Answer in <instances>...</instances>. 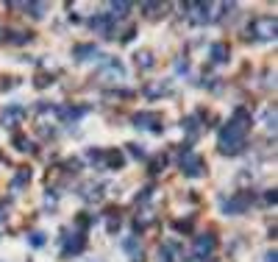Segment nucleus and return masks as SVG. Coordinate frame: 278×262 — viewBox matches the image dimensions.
I'll use <instances>...</instances> for the list:
<instances>
[{
	"label": "nucleus",
	"instance_id": "6ab92c4d",
	"mask_svg": "<svg viewBox=\"0 0 278 262\" xmlns=\"http://www.w3.org/2000/svg\"><path fill=\"white\" fill-rule=\"evenodd\" d=\"M134 6L131 3H111V11H109V17L111 20H122V17L128 14V11H131Z\"/></svg>",
	"mask_w": 278,
	"mask_h": 262
},
{
	"label": "nucleus",
	"instance_id": "c756f323",
	"mask_svg": "<svg viewBox=\"0 0 278 262\" xmlns=\"http://www.w3.org/2000/svg\"><path fill=\"white\" fill-rule=\"evenodd\" d=\"M47 84H53V75H37V87H47Z\"/></svg>",
	"mask_w": 278,
	"mask_h": 262
},
{
	"label": "nucleus",
	"instance_id": "1a4fd4ad",
	"mask_svg": "<svg viewBox=\"0 0 278 262\" xmlns=\"http://www.w3.org/2000/svg\"><path fill=\"white\" fill-rule=\"evenodd\" d=\"M25 106H20V103H11V106H6L3 109V115H0V120H3V126H17V123H22L25 120Z\"/></svg>",
	"mask_w": 278,
	"mask_h": 262
},
{
	"label": "nucleus",
	"instance_id": "a211bd4d",
	"mask_svg": "<svg viewBox=\"0 0 278 262\" xmlns=\"http://www.w3.org/2000/svg\"><path fill=\"white\" fill-rule=\"evenodd\" d=\"M22 9H25V14H31L34 20H42L45 11H47V6L45 3H22Z\"/></svg>",
	"mask_w": 278,
	"mask_h": 262
},
{
	"label": "nucleus",
	"instance_id": "2eb2a0df",
	"mask_svg": "<svg viewBox=\"0 0 278 262\" xmlns=\"http://www.w3.org/2000/svg\"><path fill=\"white\" fill-rule=\"evenodd\" d=\"M78 195H81V198H86V201H100V198H103V187H100V184H98V187H95V184H86V187L78 190Z\"/></svg>",
	"mask_w": 278,
	"mask_h": 262
},
{
	"label": "nucleus",
	"instance_id": "ddd939ff",
	"mask_svg": "<svg viewBox=\"0 0 278 262\" xmlns=\"http://www.w3.org/2000/svg\"><path fill=\"white\" fill-rule=\"evenodd\" d=\"M58 112V117H61V120L64 123H70V120H81V117H84L86 115V109H84V106H61V109H56Z\"/></svg>",
	"mask_w": 278,
	"mask_h": 262
},
{
	"label": "nucleus",
	"instance_id": "393cba45",
	"mask_svg": "<svg viewBox=\"0 0 278 262\" xmlns=\"http://www.w3.org/2000/svg\"><path fill=\"white\" fill-rule=\"evenodd\" d=\"M167 92V84H156V87H145V95L147 98H156V95H164Z\"/></svg>",
	"mask_w": 278,
	"mask_h": 262
},
{
	"label": "nucleus",
	"instance_id": "f257e3e1",
	"mask_svg": "<svg viewBox=\"0 0 278 262\" xmlns=\"http://www.w3.org/2000/svg\"><path fill=\"white\" fill-rule=\"evenodd\" d=\"M248 128H251V115L245 109H236L234 117L228 120V126H223L220 131V153H228V156L239 153L242 145H245Z\"/></svg>",
	"mask_w": 278,
	"mask_h": 262
},
{
	"label": "nucleus",
	"instance_id": "f03ea898",
	"mask_svg": "<svg viewBox=\"0 0 278 262\" xmlns=\"http://www.w3.org/2000/svg\"><path fill=\"white\" fill-rule=\"evenodd\" d=\"M248 39H275V17H259L248 25Z\"/></svg>",
	"mask_w": 278,
	"mask_h": 262
},
{
	"label": "nucleus",
	"instance_id": "412c9836",
	"mask_svg": "<svg viewBox=\"0 0 278 262\" xmlns=\"http://www.w3.org/2000/svg\"><path fill=\"white\" fill-rule=\"evenodd\" d=\"M159 262H175V257H173V246H170V243L159 246Z\"/></svg>",
	"mask_w": 278,
	"mask_h": 262
},
{
	"label": "nucleus",
	"instance_id": "39448f33",
	"mask_svg": "<svg viewBox=\"0 0 278 262\" xmlns=\"http://www.w3.org/2000/svg\"><path fill=\"white\" fill-rule=\"evenodd\" d=\"M214 248H217V237L214 234H198L195 237V257L198 259H209L211 254H214Z\"/></svg>",
	"mask_w": 278,
	"mask_h": 262
},
{
	"label": "nucleus",
	"instance_id": "cd10ccee",
	"mask_svg": "<svg viewBox=\"0 0 278 262\" xmlns=\"http://www.w3.org/2000/svg\"><path fill=\"white\" fill-rule=\"evenodd\" d=\"M150 195H153V187H145L142 193L137 195V204H145V201H150Z\"/></svg>",
	"mask_w": 278,
	"mask_h": 262
},
{
	"label": "nucleus",
	"instance_id": "f704fd0d",
	"mask_svg": "<svg viewBox=\"0 0 278 262\" xmlns=\"http://www.w3.org/2000/svg\"><path fill=\"white\" fill-rule=\"evenodd\" d=\"M264 262H278V259H275V251H270V254H267V259H264Z\"/></svg>",
	"mask_w": 278,
	"mask_h": 262
},
{
	"label": "nucleus",
	"instance_id": "9d476101",
	"mask_svg": "<svg viewBox=\"0 0 278 262\" xmlns=\"http://www.w3.org/2000/svg\"><path fill=\"white\" fill-rule=\"evenodd\" d=\"M89 25L95 28V34H103V37H114V20L109 14H98L89 20Z\"/></svg>",
	"mask_w": 278,
	"mask_h": 262
},
{
	"label": "nucleus",
	"instance_id": "dca6fc26",
	"mask_svg": "<svg viewBox=\"0 0 278 262\" xmlns=\"http://www.w3.org/2000/svg\"><path fill=\"white\" fill-rule=\"evenodd\" d=\"M28 181H31V170H28V168H22L20 173H17L14 178H11V190H14V193H20V190L25 187Z\"/></svg>",
	"mask_w": 278,
	"mask_h": 262
},
{
	"label": "nucleus",
	"instance_id": "7ed1b4c3",
	"mask_svg": "<svg viewBox=\"0 0 278 262\" xmlns=\"http://www.w3.org/2000/svg\"><path fill=\"white\" fill-rule=\"evenodd\" d=\"M253 201V193H248V190H242V193L231 195L228 201H223V212L226 215H242V212H248V206H251Z\"/></svg>",
	"mask_w": 278,
	"mask_h": 262
},
{
	"label": "nucleus",
	"instance_id": "f3484780",
	"mask_svg": "<svg viewBox=\"0 0 278 262\" xmlns=\"http://www.w3.org/2000/svg\"><path fill=\"white\" fill-rule=\"evenodd\" d=\"M6 42H11V45H25V42H31V34H25V31H6Z\"/></svg>",
	"mask_w": 278,
	"mask_h": 262
},
{
	"label": "nucleus",
	"instance_id": "2f4dec72",
	"mask_svg": "<svg viewBox=\"0 0 278 262\" xmlns=\"http://www.w3.org/2000/svg\"><path fill=\"white\" fill-rule=\"evenodd\" d=\"M175 70H178V73H187L189 62H187V59H175Z\"/></svg>",
	"mask_w": 278,
	"mask_h": 262
},
{
	"label": "nucleus",
	"instance_id": "aec40b11",
	"mask_svg": "<svg viewBox=\"0 0 278 262\" xmlns=\"http://www.w3.org/2000/svg\"><path fill=\"white\" fill-rule=\"evenodd\" d=\"M137 67L139 70H150L153 67V53H147V50L137 53Z\"/></svg>",
	"mask_w": 278,
	"mask_h": 262
},
{
	"label": "nucleus",
	"instance_id": "f8f14e48",
	"mask_svg": "<svg viewBox=\"0 0 278 262\" xmlns=\"http://www.w3.org/2000/svg\"><path fill=\"white\" fill-rule=\"evenodd\" d=\"M126 165V156L120 151H103V168L106 170H120Z\"/></svg>",
	"mask_w": 278,
	"mask_h": 262
},
{
	"label": "nucleus",
	"instance_id": "b1692460",
	"mask_svg": "<svg viewBox=\"0 0 278 262\" xmlns=\"http://www.w3.org/2000/svg\"><path fill=\"white\" fill-rule=\"evenodd\" d=\"M187 131H189V137H198V120L195 117H184V123H181Z\"/></svg>",
	"mask_w": 278,
	"mask_h": 262
},
{
	"label": "nucleus",
	"instance_id": "7c9ffc66",
	"mask_svg": "<svg viewBox=\"0 0 278 262\" xmlns=\"http://www.w3.org/2000/svg\"><path fill=\"white\" fill-rule=\"evenodd\" d=\"M145 14H156V9H162V3H142Z\"/></svg>",
	"mask_w": 278,
	"mask_h": 262
},
{
	"label": "nucleus",
	"instance_id": "473e14b6",
	"mask_svg": "<svg viewBox=\"0 0 278 262\" xmlns=\"http://www.w3.org/2000/svg\"><path fill=\"white\" fill-rule=\"evenodd\" d=\"M117 229H120V218H109V234H114Z\"/></svg>",
	"mask_w": 278,
	"mask_h": 262
},
{
	"label": "nucleus",
	"instance_id": "c85d7f7f",
	"mask_svg": "<svg viewBox=\"0 0 278 262\" xmlns=\"http://www.w3.org/2000/svg\"><path fill=\"white\" fill-rule=\"evenodd\" d=\"M128 151H131L137 159H142V156H145V148H142V145H137V142H131V145H128Z\"/></svg>",
	"mask_w": 278,
	"mask_h": 262
},
{
	"label": "nucleus",
	"instance_id": "0eeeda50",
	"mask_svg": "<svg viewBox=\"0 0 278 262\" xmlns=\"http://www.w3.org/2000/svg\"><path fill=\"white\" fill-rule=\"evenodd\" d=\"M181 9H187V17L192 22H209L211 20V3H184Z\"/></svg>",
	"mask_w": 278,
	"mask_h": 262
},
{
	"label": "nucleus",
	"instance_id": "72a5a7b5",
	"mask_svg": "<svg viewBox=\"0 0 278 262\" xmlns=\"http://www.w3.org/2000/svg\"><path fill=\"white\" fill-rule=\"evenodd\" d=\"M264 198H267V204H275V190H270V193L264 195Z\"/></svg>",
	"mask_w": 278,
	"mask_h": 262
},
{
	"label": "nucleus",
	"instance_id": "bb28decb",
	"mask_svg": "<svg viewBox=\"0 0 278 262\" xmlns=\"http://www.w3.org/2000/svg\"><path fill=\"white\" fill-rule=\"evenodd\" d=\"M64 170H67V173H78V170H81V159H67V162H64Z\"/></svg>",
	"mask_w": 278,
	"mask_h": 262
},
{
	"label": "nucleus",
	"instance_id": "423d86ee",
	"mask_svg": "<svg viewBox=\"0 0 278 262\" xmlns=\"http://www.w3.org/2000/svg\"><path fill=\"white\" fill-rule=\"evenodd\" d=\"M181 170H184V176H189V178L203 176V159L192 151H184V156H181Z\"/></svg>",
	"mask_w": 278,
	"mask_h": 262
},
{
	"label": "nucleus",
	"instance_id": "9b49d317",
	"mask_svg": "<svg viewBox=\"0 0 278 262\" xmlns=\"http://www.w3.org/2000/svg\"><path fill=\"white\" fill-rule=\"evenodd\" d=\"M73 56H75V62H86V59H95V56L100 59V50L92 42H86V45H75L73 47Z\"/></svg>",
	"mask_w": 278,
	"mask_h": 262
},
{
	"label": "nucleus",
	"instance_id": "4468645a",
	"mask_svg": "<svg viewBox=\"0 0 278 262\" xmlns=\"http://www.w3.org/2000/svg\"><path fill=\"white\" fill-rule=\"evenodd\" d=\"M209 56H211V62L223 64V62H228V56H231V47H228L226 42H214L209 47Z\"/></svg>",
	"mask_w": 278,
	"mask_h": 262
},
{
	"label": "nucleus",
	"instance_id": "4be33fe9",
	"mask_svg": "<svg viewBox=\"0 0 278 262\" xmlns=\"http://www.w3.org/2000/svg\"><path fill=\"white\" fill-rule=\"evenodd\" d=\"M14 148H17V151H34V142L28 140V137L17 134V137H14Z\"/></svg>",
	"mask_w": 278,
	"mask_h": 262
},
{
	"label": "nucleus",
	"instance_id": "20e7f679",
	"mask_svg": "<svg viewBox=\"0 0 278 262\" xmlns=\"http://www.w3.org/2000/svg\"><path fill=\"white\" fill-rule=\"evenodd\" d=\"M84 246H86V237H84V231H75V234H67V237H64L61 257H64V259H70V257H78V254L84 251Z\"/></svg>",
	"mask_w": 278,
	"mask_h": 262
},
{
	"label": "nucleus",
	"instance_id": "5701e85b",
	"mask_svg": "<svg viewBox=\"0 0 278 262\" xmlns=\"http://www.w3.org/2000/svg\"><path fill=\"white\" fill-rule=\"evenodd\" d=\"M28 243H31L34 248H42L45 246V234L42 231H31V234H28Z\"/></svg>",
	"mask_w": 278,
	"mask_h": 262
},
{
	"label": "nucleus",
	"instance_id": "c9c22d12",
	"mask_svg": "<svg viewBox=\"0 0 278 262\" xmlns=\"http://www.w3.org/2000/svg\"><path fill=\"white\" fill-rule=\"evenodd\" d=\"M3 209H6V204H0V220H3Z\"/></svg>",
	"mask_w": 278,
	"mask_h": 262
},
{
	"label": "nucleus",
	"instance_id": "6e6552de",
	"mask_svg": "<svg viewBox=\"0 0 278 262\" xmlns=\"http://www.w3.org/2000/svg\"><path fill=\"white\" fill-rule=\"evenodd\" d=\"M162 123V117L156 115V112H139V115H134V126L137 128H150L153 134H159L164 126H159Z\"/></svg>",
	"mask_w": 278,
	"mask_h": 262
},
{
	"label": "nucleus",
	"instance_id": "a878e982",
	"mask_svg": "<svg viewBox=\"0 0 278 262\" xmlns=\"http://www.w3.org/2000/svg\"><path fill=\"white\" fill-rule=\"evenodd\" d=\"M164 165H167V156H159V159H153V165H150V173H162V170H164Z\"/></svg>",
	"mask_w": 278,
	"mask_h": 262
}]
</instances>
